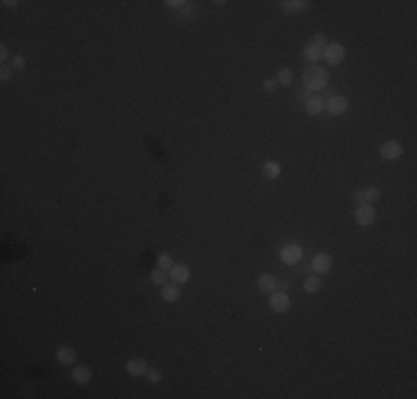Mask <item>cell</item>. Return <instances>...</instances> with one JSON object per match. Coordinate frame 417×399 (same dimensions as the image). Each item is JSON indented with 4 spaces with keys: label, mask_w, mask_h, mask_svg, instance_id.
Wrapping results in <instances>:
<instances>
[{
    "label": "cell",
    "mask_w": 417,
    "mask_h": 399,
    "mask_svg": "<svg viewBox=\"0 0 417 399\" xmlns=\"http://www.w3.org/2000/svg\"><path fill=\"white\" fill-rule=\"evenodd\" d=\"M302 80H304V87H307L308 91H322V89L329 84V73H326L322 67L313 64V67H308L307 71H304Z\"/></svg>",
    "instance_id": "obj_1"
},
{
    "label": "cell",
    "mask_w": 417,
    "mask_h": 399,
    "mask_svg": "<svg viewBox=\"0 0 417 399\" xmlns=\"http://www.w3.org/2000/svg\"><path fill=\"white\" fill-rule=\"evenodd\" d=\"M344 56H346V49L342 47L340 42H329L324 49H322V58H324L326 63L331 64V67H337V64H342Z\"/></svg>",
    "instance_id": "obj_2"
},
{
    "label": "cell",
    "mask_w": 417,
    "mask_h": 399,
    "mask_svg": "<svg viewBox=\"0 0 417 399\" xmlns=\"http://www.w3.org/2000/svg\"><path fill=\"white\" fill-rule=\"evenodd\" d=\"M302 257H304V253H302V246L300 244H286L280 251V260L286 266H295L297 262H302Z\"/></svg>",
    "instance_id": "obj_3"
},
{
    "label": "cell",
    "mask_w": 417,
    "mask_h": 399,
    "mask_svg": "<svg viewBox=\"0 0 417 399\" xmlns=\"http://www.w3.org/2000/svg\"><path fill=\"white\" fill-rule=\"evenodd\" d=\"M353 217H355V222H357L360 226H371V224L375 222V209L371 207L369 202L357 204V209H355Z\"/></svg>",
    "instance_id": "obj_4"
},
{
    "label": "cell",
    "mask_w": 417,
    "mask_h": 399,
    "mask_svg": "<svg viewBox=\"0 0 417 399\" xmlns=\"http://www.w3.org/2000/svg\"><path fill=\"white\" fill-rule=\"evenodd\" d=\"M269 306L273 313H286L288 306H291V299H288V295L284 291H273L269 299Z\"/></svg>",
    "instance_id": "obj_5"
},
{
    "label": "cell",
    "mask_w": 417,
    "mask_h": 399,
    "mask_svg": "<svg viewBox=\"0 0 417 399\" xmlns=\"http://www.w3.org/2000/svg\"><path fill=\"white\" fill-rule=\"evenodd\" d=\"M379 155L384 160H397L404 155V147L399 145L397 140H391V142H384L382 149H379Z\"/></svg>",
    "instance_id": "obj_6"
},
{
    "label": "cell",
    "mask_w": 417,
    "mask_h": 399,
    "mask_svg": "<svg viewBox=\"0 0 417 399\" xmlns=\"http://www.w3.org/2000/svg\"><path fill=\"white\" fill-rule=\"evenodd\" d=\"M324 106L329 109L331 116H342L349 109V100L344 96H333V98H329V102H324Z\"/></svg>",
    "instance_id": "obj_7"
},
{
    "label": "cell",
    "mask_w": 417,
    "mask_h": 399,
    "mask_svg": "<svg viewBox=\"0 0 417 399\" xmlns=\"http://www.w3.org/2000/svg\"><path fill=\"white\" fill-rule=\"evenodd\" d=\"M308 7H311L308 0H284V2H280V9L284 14H300V11H307Z\"/></svg>",
    "instance_id": "obj_8"
},
{
    "label": "cell",
    "mask_w": 417,
    "mask_h": 399,
    "mask_svg": "<svg viewBox=\"0 0 417 399\" xmlns=\"http://www.w3.org/2000/svg\"><path fill=\"white\" fill-rule=\"evenodd\" d=\"M169 277H171L176 284H184V282H189V277H191V271H189L187 264H173L171 269H169Z\"/></svg>",
    "instance_id": "obj_9"
},
{
    "label": "cell",
    "mask_w": 417,
    "mask_h": 399,
    "mask_svg": "<svg viewBox=\"0 0 417 399\" xmlns=\"http://www.w3.org/2000/svg\"><path fill=\"white\" fill-rule=\"evenodd\" d=\"M311 266H313V271H315V273H329V271H331V266H333L331 255H329V253H317L315 257H313Z\"/></svg>",
    "instance_id": "obj_10"
},
{
    "label": "cell",
    "mask_w": 417,
    "mask_h": 399,
    "mask_svg": "<svg viewBox=\"0 0 417 399\" xmlns=\"http://www.w3.org/2000/svg\"><path fill=\"white\" fill-rule=\"evenodd\" d=\"M71 379L76 381L78 386H87L89 381H91V368H89V366H85V364L76 366V368L71 370Z\"/></svg>",
    "instance_id": "obj_11"
},
{
    "label": "cell",
    "mask_w": 417,
    "mask_h": 399,
    "mask_svg": "<svg viewBox=\"0 0 417 399\" xmlns=\"http://www.w3.org/2000/svg\"><path fill=\"white\" fill-rule=\"evenodd\" d=\"M147 370H149L147 361L140 359V357H133V359L127 361V373H129V375H133V377H142V375H147Z\"/></svg>",
    "instance_id": "obj_12"
},
{
    "label": "cell",
    "mask_w": 417,
    "mask_h": 399,
    "mask_svg": "<svg viewBox=\"0 0 417 399\" xmlns=\"http://www.w3.org/2000/svg\"><path fill=\"white\" fill-rule=\"evenodd\" d=\"M56 359H58V364L71 366L73 361H76V351H73L71 346H60L56 353Z\"/></svg>",
    "instance_id": "obj_13"
},
{
    "label": "cell",
    "mask_w": 417,
    "mask_h": 399,
    "mask_svg": "<svg viewBox=\"0 0 417 399\" xmlns=\"http://www.w3.org/2000/svg\"><path fill=\"white\" fill-rule=\"evenodd\" d=\"M304 109H307L308 116H320L324 111V100L320 96H311L307 102H304Z\"/></svg>",
    "instance_id": "obj_14"
},
{
    "label": "cell",
    "mask_w": 417,
    "mask_h": 399,
    "mask_svg": "<svg viewBox=\"0 0 417 399\" xmlns=\"http://www.w3.org/2000/svg\"><path fill=\"white\" fill-rule=\"evenodd\" d=\"M162 299H164V302H169V304L177 302V299H180V286H177L176 282H173V284H164V286H162Z\"/></svg>",
    "instance_id": "obj_15"
},
{
    "label": "cell",
    "mask_w": 417,
    "mask_h": 399,
    "mask_svg": "<svg viewBox=\"0 0 417 399\" xmlns=\"http://www.w3.org/2000/svg\"><path fill=\"white\" fill-rule=\"evenodd\" d=\"M258 289L262 291V293H273V291L278 289V279H275V275H262V277L258 279Z\"/></svg>",
    "instance_id": "obj_16"
},
{
    "label": "cell",
    "mask_w": 417,
    "mask_h": 399,
    "mask_svg": "<svg viewBox=\"0 0 417 399\" xmlns=\"http://www.w3.org/2000/svg\"><path fill=\"white\" fill-rule=\"evenodd\" d=\"M302 56H304V60H308L311 64H317L322 60V49L315 47V44H307V47L302 49Z\"/></svg>",
    "instance_id": "obj_17"
},
{
    "label": "cell",
    "mask_w": 417,
    "mask_h": 399,
    "mask_svg": "<svg viewBox=\"0 0 417 399\" xmlns=\"http://www.w3.org/2000/svg\"><path fill=\"white\" fill-rule=\"evenodd\" d=\"M262 173H264V178L275 180V178H280V173H282V167H280L278 162H266L262 167Z\"/></svg>",
    "instance_id": "obj_18"
},
{
    "label": "cell",
    "mask_w": 417,
    "mask_h": 399,
    "mask_svg": "<svg viewBox=\"0 0 417 399\" xmlns=\"http://www.w3.org/2000/svg\"><path fill=\"white\" fill-rule=\"evenodd\" d=\"M320 289H322V279L317 277V275H308V277L304 279V291H307V293H317Z\"/></svg>",
    "instance_id": "obj_19"
},
{
    "label": "cell",
    "mask_w": 417,
    "mask_h": 399,
    "mask_svg": "<svg viewBox=\"0 0 417 399\" xmlns=\"http://www.w3.org/2000/svg\"><path fill=\"white\" fill-rule=\"evenodd\" d=\"M167 271H162V269H155V271H151V284H155V286H164L167 284Z\"/></svg>",
    "instance_id": "obj_20"
},
{
    "label": "cell",
    "mask_w": 417,
    "mask_h": 399,
    "mask_svg": "<svg viewBox=\"0 0 417 399\" xmlns=\"http://www.w3.org/2000/svg\"><path fill=\"white\" fill-rule=\"evenodd\" d=\"M275 80H278V84H284V87H286V84H291L293 82V71L291 69H280V73H278Z\"/></svg>",
    "instance_id": "obj_21"
},
{
    "label": "cell",
    "mask_w": 417,
    "mask_h": 399,
    "mask_svg": "<svg viewBox=\"0 0 417 399\" xmlns=\"http://www.w3.org/2000/svg\"><path fill=\"white\" fill-rule=\"evenodd\" d=\"M364 200H366L369 204L377 202V200H379V189H373V187H371V189H364Z\"/></svg>",
    "instance_id": "obj_22"
},
{
    "label": "cell",
    "mask_w": 417,
    "mask_h": 399,
    "mask_svg": "<svg viewBox=\"0 0 417 399\" xmlns=\"http://www.w3.org/2000/svg\"><path fill=\"white\" fill-rule=\"evenodd\" d=\"M173 266V260H171V255H167V253H162L158 257V269H162V271H169Z\"/></svg>",
    "instance_id": "obj_23"
},
{
    "label": "cell",
    "mask_w": 417,
    "mask_h": 399,
    "mask_svg": "<svg viewBox=\"0 0 417 399\" xmlns=\"http://www.w3.org/2000/svg\"><path fill=\"white\" fill-rule=\"evenodd\" d=\"M311 44H315V47L324 49L329 42H326V36H324V34H317V36H313V38H311Z\"/></svg>",
    "instance_id": "obj_24"
},
{
    "label": "cell",
    "mask_w": 417,
    "mask_h": 399,
    "mask_svg": "<svg viewBox=\"0 0 417 399\" xmlns=\"http://www.w3.org/2000/svg\"><path fill=\"white\" fill-rule=\"evenodd\" d=\"M193 14H196V9H193V7L189 5V2H187V5H184L180 11H177V16H180V18H191Z\"/></svg>",
    "instance_id": "obj_25"
},
{
    "label": "cell",
    "mask_w": 417,
    "mask_h": 399,
    "mask_svg": "<svg viewBox=\"0 0 417 399\" xmlns=\"http://www.w3.org/2000/svg\"><path fill=\"white\" fill-rule=\"evenodd\" d=\"M11 73H14V69H11V64H2V69H0V78H2V82H7L11 78Z\"/></svg>",
    "instance_id": "obj_26"
},
{
    "label": "cell",
    "mask_w": 417,
    "mask_h": 399,
    "mask_svg": "<svg viewBox=\"0 0 417 399\" xmlns=\"http://www.w3.org/2000/svg\"><path fill=\"white\" fill-rule=\"evenodd\" d=\"M160 377H162V375H160V370H155V368L154 370H147V379L151 381V384H158Z\"/></svg>",
    "instance_id": "obj_27"
},
{
    "label": "cell",
    "mask_w": 417,
    "mask_h": 399,
    "mask_svg": "<svg viewBox=\"0 0 417 399\" xmlns=\"http://www.w3.org/2000/svg\"><path fill=\"white\" fill-rule=\"evenodd\" d=\"M11 69H24V58L22 56H14V58H11Z\"/></svg>",
    "instance_id": "obj_28"
},
{
    "label": "cell",
    "mask_w": 417,
    "mask_h": 399,
    "mask_svg": "<svg viewBox=\"0 0 417 399\" xmlns=\"http://www.w3.org/2000/svg\"><path fill=\"white\" fill-rule=\"evenodd\" d=\"M264 91H269V93H273L275 89H278V80H264Z\"/></svg>",
    "instance_id": "obj_29"
},
{
    "label": "cell",
    "mask_w": 417,
    "mask_h": 399,
    "mask_svg": "<svg viewBox=\"0 0 417 399\" xmlns=\"http://www.w3.org/2000/svg\"><path fill=\"white\" fill-rule=\"evenodd\" d=\"M164 5H167V7H171V9H182V7L187 5V2H182V0H167Z\"/></svg>",
    "instance_id": "obj_30"
},
{
    "label": "cell",
    "mask_w": 417,
    "mask_h": 399,
    "mask_svg": "<svg viewBox=\"0 0 417 399\" xmlns=\"http://www.w3.org/2000/svg\"><path fill=\"white\" fill-rule=\"evenodd\" d=\"M7 58H9V49H7V44H0V60L5 63Z\"/></svg>",
    "instance_id": "obj_31"
},
{
    "label": "cell",
    "mask_w": 417,
    "mask_h": 399,
    "mask_svg": "<svg viewBox=\"0 0 417 399\" xmlns=\"http://www.w3.org/2000/svg\"><path fill=\"white\" fill-rule=\"evenodd\" d=\"M353 197H355V202H357V204H364L366 202V200H364V191H355Z\"/></svg>",
    "instance_id": "obj_32"
},
{
    "label": "cell",
    "mask_w": 417,
    "mask_h": 399,
    "mask_svg": "<svg viewBox=\"0 0 417 399\" xmlns=\"http://www.w3.org/2000/svg\"><path fill=\"white\" fill-rule=\"evenodd\" d=\"M286 286H288V282H286V279H280V282H278V289H280V291H284V289H286Z\"/></svg>",
    "instance_id": "obj_33"
}]
</instances>
